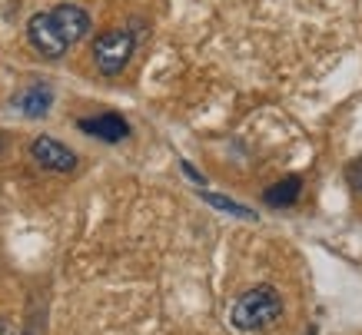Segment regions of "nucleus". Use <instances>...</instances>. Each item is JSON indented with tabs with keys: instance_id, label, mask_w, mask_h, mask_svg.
Instances as JSON below:
<instances>
[{
	"instance_id": "obj_1",
	"label": "nucleus",
	"mask_w": 362,
	"mask_h": 335,
	"mask_svg": "<svg viewBox=\"0 0 362 335\" xmlns=\"http://www.w3.org/2000/svg\"><path fill=\"white\" fill-rule=\"evenodd\" d=\"M279 315H283L279 292L273 286H252L233 302L230 322L240 332H259V329H269V325L279 322Z\"/></svg>"
},
{
	"instance_id": "obj_2",
	"label": "nucleus",
	"mask_w": 362,
	"mask_h": 335,
	"mask_svg": "<svg viewBox=\"0 0 362 335\" xmlns=\"http://www.w3.org/2000/svg\"><path fill=\"white\" fill-rule=\"evenodd\" d=\"M133 50H136V37L130 30H107L93 40V60L103 76H117L123 66L130 64Z\"/></svg>"
},
{
	"instance_id": "obj_3",
	"label": "nucleus",
	"mask_w": 362,
	"mask_h": 335,
	"mask_svg": "<svg viewBox=\"0 0 362 335\" xmlns=\"http://www.w3.org/2000/svg\"><path fill=\"white\" fill-rule=\"evenodd\" d=\"M27 40H30V47L37 54L50 57V60H57V57H64L66 50H70V44H66V37L60 33L57 20L50 17V11L33 13L30 17V23H27Z\"/></svg>"
},
{
	"instance_id": "obj_4",
	"label": "nucleus",
	"mask_w": 362,
	"mask_h": 335,
	"mask_svg": "<svg viewBox=\"0 0 362 335\" xmlns=\"http://www.w3.org/2000/svg\"><path fill=\"white\" fill-rule=\"evenodd\" d=\"M30 156L44 170H50V173H70V170H77V153L70 150V146H64L60 140H54V136H37L30 143Z\"/></svg>"
},
{
	"instance_id": "obj_5",
	"label": "nucleus",
	"mask_w": 362,
	"mask_h": 335,
	"mask_svg": "<svg viewBox=\"0 0 362 335\" xmlns=\"http://www.w3.org/2000/svg\"><path fill=\"white\" fill-rule=\"evenodd\" d=\"M77 130L87 133V136H97V140H103V143H120L130 136V123H127L120 113H100V117L80 119Z\"/></svg>"
},
{
	"instance_id": "obj_6",
	"label": "nucleus",
	"mask_w": 362,
	"mask_h": 335,
	"mask_svg": "<svg viewBox=\"0 0 362 335\" xmlns=\"http://www.w3.org/2000/svg\"><path fill=\"white\" fill-rule=\"evenodd\" d=\"M50 17L57 20V27H60V33L66 37L70 47L90 33V13L83 11V7H77V4H60V7L50 11Z\"/></svg>"
},
{
	"instance_id": "obj_7",
	"label": "nucleus",
	"mask_w": 362,
	"mask_h": 335,
	"mask_svg": "<svg viewBox=\"0 0 362 335\" xmlns=\"http://www.w3.org/2000/svg\"><path fill=\"white\" fill-rule=\"evenodd\" d=\"M13 107L21 110L23 117L40 119V117H47V113H50V107H54V90L47 87V83L27 87L23 93H17V97H13Z\"/></svg>"
},
{
	"instance_id": "obj_8",
	"label": "nucleus",
	"mask_w": 362,
	"mask_h": 335,
	"mask_svg": "<svg viewBox=\"0 0 362 335\" xmlns=\"http://www.w3.org/2000/svg\"><path fill=\"white\" fill-rule=\"evenodd\" d=\"M299 193H303V180H299V176H286V180H279L276 186L266 189L263 203L273 206V209H289V206L299 199Z\"/></svg>"
},
{
	"instance_id": "obj_9",
	"label": "nucleus",
	"mask_w": 362,
	"mask_h": 335,
	"mask_svg": "<svg viewBox=\"0 0 362 335\" xmlns=\"http://www.w3.org/2000/svg\"><path fill=\"white\" fill-rule=\"evenodd\" d=\"M203 199H206L213 209H223V213H230V216L236 219H252L256 223V213H252L250 206H240V203H233L230 196H220V193H203Z\"/></svg>"
},
{
	"instance_id": "obj_10",
	"label": "nucleus",
	"mask_w": 362,
	"mask_h": 335,
	"mask_svg": "<svg viewBox=\"0 0 362 335\" xmlns=\"http://www.w3.org/2000/svg\"><path fill=\"white\" fill-rule=\"evenodd\" d=\"M346 176H349V186H352V189H356V193L362 196V156H359V160H352V163H349Z\"/></svg>"
},
{
	"instance_id": "obj_11",
	"label": "nucleus",
	"mask_w": 362,
	"mask_h": 335,
	"mask_svg": "<svg viewBox=\"0 0 362 335\" xmlns=\"http://www.w3.org/2000/svg\"><path fill=\"white\" fill-rule=\"evenodd\" d=\"M180 166H183V173H187V176H189V180H193V183H199V186L206 183V180H203V173H197V170H193V166H189V163H187V160L180 163Z\"/></svg>"
}]
</instances>
